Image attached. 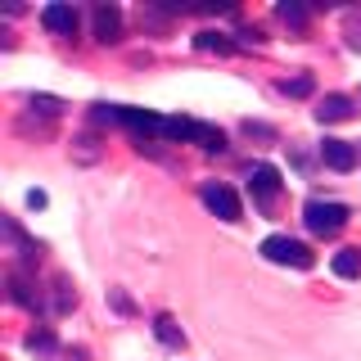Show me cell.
<instances>
[{
    "mask_svg": "<svg viewBox=\"0 0 361 361\" xmlns=\"http://www.w3.org/2000/svg\"><path fill=\"white\" fill-rule=\"evenodd\" d=\"M199 199H203V208H208L212 217H221V221H240L244 217V203H240V195H235L226 180H203Z\"/></svg>",
    "mask_w": 361,
    "mask_h": 361,
    "instance_id": "7a4b0ae2",
    "label": "cell"
},
{
    "mask_svg": "<svg viewBox=\"0 0 361 361\" xmlns=\"http://www.w3.org/2000/svg\"><path fill=\"white\" fill-rule=\"evenodd\" d=\"M32 109H41V113H59V99H50V95H32Z\"/></svg>",
    "mask_w": 361,
    "mask_h": 361,
    "instance_id": "d6986e66",
    "label": "cell"
},
{
    "mask_svg": "<svg viewBox=\"0 0 361 361\" xmlns=\"http://www.w3.org/2000/svg\"><path fill=\"white\" fill-rule=\"evenodd\" d=\"M195 45H199V50H208V54H231V50H235V41L221 37V32H199Z\"/></svg>",
    "mask_w": 361,
    "mask_h": 361,
    "instance_id": "4fadbf2b",
    "label": "cell"
},
{
    "mask_svg": "<svg viewBox=\"0 0 361 361\" xmlns=\"http://www.w3.org/2000/svg\"><path fill=\"white\" fill-rule=\"evenodd\" d=\"M154 334H158V343H167V348H185V334H180V325L172 316H154Z\"/></svg>",
    "mask_w": 361,
    "mask_h": 361,
    "instance_id": "8fae6325",
    "label": "cell"
},
{
    "mask_svg": "<svg viewBox=\"0 0 361 361\" xmlns=\"http://www.w3.org/2000/svg\"><path fill=\"white\" fill-rule=\"evenodd\" d=\"M276 14L285 18V23H293V27H307V9H302V5H293V0H285V5H280Z\"/></svg>",
    "mask_w": 361,
    "mask_h": 361,
    "instance_id": "2e32d148",
    "label": "cell"
},
{
    "mask_svg": "<svg viewBox=\"0 0 361 361\" xmlns=\"http://www.w3.org/2000/svg\"><path fill=\"white\" fill-rule=\"evenodd\" d=\"M353 118V99L348 95H325L321 109H316V122H348Z\"/></svg>",
    "mask_w": 361,
    "mask_h": 361,
    "instance_id": "ba28073f",
    "label": "cell"
},
{
    "mask_svg": "<svg viewBox=\"0 0 361 361\" xmlns=\"http://www.w3.org/2000/svg\"><path fill=\"white\" fill-rule=\"evenodd\" d=\"M280 90H285L289 99H307L312 90H316V82H312V73H298V77H285V82H280Z\"/></svg>",
    "mask_w": 361,
    "mask_h": 361,
    "instance_id": "5bb4252c",
    "label": "cell"
},
{
    "mask_svg": "<svg viewBox=\"0 0 361 361\" xmlns=\"http://www.w3.org/2000/svg\"><path fill=\"white\" fill-rule=\"evenodd\" d=\"M27 353H37V357H50L54 353V330H50V325H41V330L27 334Z\"/></svg>",
    "mask_w": 361,
    "mask_h": 361,
    "instance_id": "9a60e30c",
    "label": "cell"
},
{
    "mask_svg": "<svg viewBox=\"0 0 361 361\" xmlns=\"http://www.w3.org/2000/svg\"><path fill=\"white\" fill-rule=\"evenodd\" d=\"M321 158H325V167H334V172H353V167H357V145H348V140H325V145H321Z\"/></svg>",
    "mask_w": 361,
    "mask_h": 361,
    "instance_id": "8992f818",
    "label": "cell"
},
{
    "mask_svg": "<svg viewBox=\"0 0 361 361\" xmlns=\"http://www.w3.org/2000/svg\"><path fill=\"white\" fill-rule=\"evenodd\" d=\"M195 145H199V149H208V154H221L226 149V135L217 127H208V122H195Z\"/></svg>",
    "mask_w": 361,
    "mask_h": 361,
    "instance_id": "7c38bea8",
    "label": "cell"
},
{
    "mask_svg": "<svg viewBox=\"0 0 361 361\" xmlns=\"http://www.w3.org/2000/svg\"><path fill=\"white\" fill-rule=\"evenodd\" d=\"M122 122L135 131H149V135H163V127H167V118H158L149 109H122Z\"/></svg>",
    "mask_w": 361,
    "mask_h": 361,
    "instance_id": "9c48e42d",
    "label": "cell"
},
{
    "mask_svg": "<svg viewBox=\"0 0 361 361\" xmlns=\"http://www.w3.org/2000/svg\"><path fill=\"white\" fill-rule=\"evenodd\" d=\"M248 190H253L257 203H267V208H271L276 195H280V172L271 163H253V167H248Z\"/></svg>",
    "mask_w": 361,
    "mask_h": 361,
    "instance_id": "277c9868",
    "label": "cell"
},
{
    "mask_svg": "<svg viewBox=\"0 0 361 361\" xmlns=\"http://www.w3.org/2000/svg\"><path fill=\"white\" fill-rule=\"evenodd\" d=\"M90 18H95V37L99 41H118V27H122V9L118 5H95Z\"/></svg>",
    "mask_w": 361,
    "mask_h": 361,
    "instance_id": "52a82bcc",
    "label": "cell"
},
{
    "mask_svg": "<svg viewBox=\"0 0 361 361\" xmlns=\"http://www.w3.org/2000/svg\"><path fill=\"white\" fill-rule=\"evenodd\" d=\"M9 285H14V302H18V307H37V293H32V285L23 276H14Z\"/></svg>",
    "mask_w": 361,
    "mask_h": 361,
    "instance_id": "e0dca14e",
    "label": "cell"
},
{
    "mask_svg": "<svg viewBox=\"0 0 361 361\" xmlns=\"http://www.w3.org/2000/svg\"><path fill=\"white\" fill-rule=\"evenodd\" d=\"M41 23L54 32V37H73V32H77V9L73 5H45Z\"/></svg>",
    "mask_w": 361,
    "mask_h": 361,
    "instance_id": "5b68a950",
    "label": "cell"
},
{
    "mask_svg": "<svg viewBox=\"0 0 361 361\" xmlns=\"http://www.w3.org/2000/svg\"><path fill=\"white\" fill-rule=\"evenodd\" d=\"M302 217H307L312 235H338L348 226V208L343 203H330V199H312L307 208H302Z\"/></svg>",
    "mask_w": 361,
    "mask_h": 361,
    "instance_id": "3957f363",
    "label": "cell"
},
{
    "mask_svg": "<svg viewBox=\"0 0 361 361\" xmlns=\"http://www.w3.org/2000/svg\"><path fill=\"white\" fill-rule=\"evenodd\" d=\"M330 267H334V276H343V280H357V276H361V248H338Z\"/></svg>",
    "mask_w": 361,
    "mask_h": 361,
    "instance_id": "30bf717a",
    "label": "cell"
},
{
    "mask_svg": "<svg viewBox=\"0 0 361 361\" xmlns=\"http://www.w3.org/2000/svg\"><path fill=\"white\" fill-rule=\"evenodd\" d=\"M348 45L361 50V14H353V23H348Z\"/></svg>",
    "mask_w": 361,
    "mask_h": 361,
    "instance_id": "ac0fdd59",
    "label": "cell"
},
{
    "mask_svg": "<svg viewBox=\"0 0 361 361\" xmlns=\"http://www.w3.org/2000/svg\"><path fill=\"white\" fill-rule=\"evenodd\" d=\"M262 257L276 262V267H298V271L316 267V253L302 240H289V235H267V240H262Z\"/></svg>",
    "mask_w": 361,
    "mask_h": 361,
    "instance_id": "6da1fadb",
    "label": "cell"
},
{
    "mask_svg": "<svg viewBox=\"0 0 361 361\" xmlns=\"http://www.w3.org/2000/svg\"><path fill=\"white\" fill-rule=\"evenodd\" d=\"M68 361H86V348H73V353H68Z\"/></svg>",
    "mask_w": 361,
    "mask_h": 361,
    "instance_id": "ffe728a7",
    "label": "cell"
}]
</instances>
